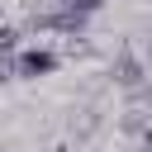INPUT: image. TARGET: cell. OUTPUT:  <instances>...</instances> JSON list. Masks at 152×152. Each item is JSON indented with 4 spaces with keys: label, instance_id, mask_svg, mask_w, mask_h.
<instances>
[{
    "label": "cell",
    "instance_id": "cell-1",
    "mask_svg": "<svg viewBox=\"0 0 152 152\" xmlns=\"http://www.w3.org/2000/svg\"><path fill=\"white\" fill-rule=\"evenodd\" d=\"M62 66V52L48 48V43H33V48H19L14 57H5V76L10 81H43Z\"/></svg>",
    "mask_w": 152,
    "mask_h": 152
},
{
    "label": "cell",
    "instance_id": "cell-2",
    "mask_svg": "<svg viewBox=\"0 0 152 152\" xmlns=\"http://www.w3.org/2000/svg\"><path fill=\"white\" fill-rule=\"evenodd\" d=\"M86 24H90V14L71 10L66 0H52L48 10H33V14H28V28H33V33H62V38H81V33H86Z\"/></svg>",
    "mask_w": 152,
    "mask_h": 152
},
{
    "label": "cell",
    "instance_id": "cell-3",
    "mask_svg": "<svg viewBox=\"0 0 152 152\" xmlns=\"http://www.w3.org/2000/svg\"><path fill=\"white\" fill-rule=\"evenodd\" d=\"M109 81H114L119 90H128V95L147 90V57H138V52H119L114 66H109Z\"/></svg>",
    "mask_w": 152,
    "mask_h": 152
},
{
    "label": "cell",
    "instance_id": "cell-4",
    "mask_svg": "<svg viewBox=\"0 0 152 152\" xmlns=\"http://www.w3.org/2000/svg\"><path fill=\"white\" fill-rule=\"evenodd\" d=\"M147 124H152V114H142V109H124V119H119V128L124 133H138V138H142Z\"/></svg>",
    "mask_w": 152,
    "mask_h": 152
},
{
    "label": "cell",
    "instance_id": "cell-5",
    "mask_svg": "<svg viewBox=\"0 0 152 152\" xmlns=\"http://www.w3.org/2000/svg\"><path fill=\"white\" fill-rule=\"evenodd\" d=\"M0 48H5V57H14V52H19V24H5V33H0Z\"/></svg>",
    "mask_w": 152,
    "mask_h": 152
},
{
    "label": "cell",
    "instance_id": "cell-6",
    "mask_svg": "<svg viewBox=\"0 0 152 152\" xmlns=\"http://www.w3.org/2000/svg\"><path fill=\"white\" fill-rule=\"evenodd\" d=\"M71 10H81V14H100L104 10V0H66Z\"/></svg>",
    "mask_w": 152,
    "mask_h": 152
},
{
    "label": "cell",
    "instance_id": "cell-7",
    "mask_svg": "<svg viewBox=\"0 0 152 152\" xmlns=\"http://www.w3.org/2000/svg\"><path fill=\"white\" fill-rule=\"evenodd\" d=\"M138 142H142V152H152V124L142 128V138H138Z\"/></svg>",
    "mask_w": 152,
    "mask_h": 152
},
{
    "label": "cell",
    "instance_id": "cell-8",
    "mask_svg": "<svg viewBox=\"0 0 152 152\" xmlns=\"http://www.w3.org/2000/svg\"><path fill=\"white\" fill-rule=\"evenodd\" d=\"M142 57H147V62H152V33H147V38H142Z\"/></svg>",
    "mask_w": 152,
    "mask_h": 152
}]
</instances>
